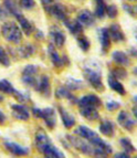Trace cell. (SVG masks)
I'll list each match as a JSON object with an SVG mask.
<instances>
[{"instance_id": "1", "label": "cell", "mask_w": 137, "mask_h": 158, "mask_svg": "<svg viewBox=\"0 0 137 158\" xmlns=\"http://www.w3.org/2000/svg\"><path fill=\"white\" fill-rule=\"evenodd\" d=\"M74 133H75V135L82 137V138H84L85 140H87V142L90 143L91 145L94 146V147L101 148V149L107 152L108 154L112 153L111 145L107 144L106 142H104V140L98 136V133H95L94 131H92V129L89 128V127L84 126V125H81V126H79L75 129Z\"/></svg>"}, {"instance_id": "2", "label": "cell", "mask_w": 137, "mask_h": 158, "mask_svg": "<svg viewBox=\"0 0 137 158\" xmlns=\"http://www.w3.org/2000/svg\"><path fill=\"white\" fill-rule=\"evenodd\" d=\"M1 33L7 41L18 44L22 40V30L13 21H7L1 27Z\"/></svg>"}, {"instance_id": "3", "label": "cell", "mask_w": 137, "mask_h": 158, "mask_svg": "<svg viewBox=\"0 0 137 158\" xmlns=\"http://www.w3.org/2000/svg\"><path fill=\"white\" fill-rule=\"evenodd\" d=\"M32 114L37 118H42L49 129H54L56 126V111L53 107H45L43 110L39 107L32 108Z\"/></svg>"}, {"instance_id": "4", "label": "cell", "mask_w": 137, "mask_h": 158, "mask_svg": "<svg viewBox=\"0 0 137 158\" xmlns=\"http://www.w3.org/2000/svg\"><path fill=\"white\" fill-rule=\"evenodd\" d=\"M42 3L47 12L50 13L52 17L59 19V20H62L63 22L68 20V13H66V9L63 5L56 2L54 0H42Z\"/></svg>"}, {"instance_id": "5", "label": "cell", "mask_w": 137, "mask_h": 158, "mask_svg": "<svg viewBox=\"0 0 137 158\" xmlns=\"http://www.w3.org/2000/svg\"><path fill=\"white\" fill-rule=\"evenodd\" d=\"M84 77L87 80V82L96 91L102 92L104 90V84H103L102 82V73H101L98 69L91 65H86L84 69Z\"/></svg>"}, {"instance_id": "6", "label": "cell", "mask_w": 137, "mask_h": 158, "mask_svg": "<svg viewBox=\"0 0 137 158\" xmlns=\"http://www.w3.org/2000/svg\"><path fill=\"white\" fill-rule=\"evenodd\" d=\"M68 139L70 142L72 146H73L77 152L84 154L86 156H90L92 157L93 154H94L95 147L93 145H91L90 143L85 140L84 138H82L80 136H75V135H68Z\"/></svg>"}, {"instance_id": "7", "label": "cell", "mask_w": 137, "mask_h": 158, "mask_svg": "<svg viewBox=\"0 0 137 158\" xmlns=\"http://www.w3.org/2000/svg\"><path fill=\"white\" fill-rule=\"evenodd\" d=\"M37 72H38V68L34 65H27L23 69L21 74V80L22 83L24 85L29 87H33L34 90L38 89V85H39V80L37 79Z\"/></svg>"}, {"instance_id": "8", "label": "cell", "mask_w": 137, "mask_h": 158, "mask_svg": "<svg viewBox=\"0 0 137 158\" xmlns=\"http://www.w3.org/2000/svg\"><path fill=\"white\" fill-rule=\"evenodd\" d=\"M117 122H118V124L121 125L123 128L128 131V132H132L133 129H134L135 125H136L135 119L125 111H122L121 113L118 114V116H117Z\"/></svg>"}, {"instance_id": "9", "label": "cell", "mask_w": 137, "mask_h": 158, "mask_svg": "<svg viewBox=\"0 0 137 158\" xmlns=\"http://www.w3.org/2000/svg\"><path fill=\"white\" fill-rule=\"evenodd\" d=\"M40 153L42 154L44 158H66L60 149L56 146L52 144V142L47 144L42 149L40 150Z\"/></svg>"}, {"instance_id": "10", "label": "cell", "mask_w": 137, "mask_h": 158, "mask_svg": "<svg viewBox=\"0 0 137 158\" xmlns=\"http://www.w3.org/2000/svg\"><path fill=\"white\" fill-rule=\"evenodd\" d=\"M80 106H89V107H95L98 108L101 105H102V101L100 100L98 95L95 94H87L84 95L83 98H81L77 102Z\"/></svg>"}, {"instance_id": "11", "label": "cell", "mask_w": 137, "mask_h": 158, "mask_svg": "<svg viewBox=\"0 0 137 158\" xmlns=\"http://www.w3.org/2000/svg\"><path fill=\"white\" fill-rule=\"evenodd\" d=\"M5 148L8 150L9 153H11L15 156H27L29 155V148L28 147H23L21 145H18L17 143L13 142H5L3 144Z\"/></svg>"}, {"instance_id": "12", "label": "cell", "mask_w": 137, "mask_h": 158, "mask_svg": "<svg viewBox=\"0 0 137 158\" xmlns=\"http://www.w3.org/2000/svg\"><path fill=\"white\" fill-rule=\"evenodd\" d=\"M11 113L15 118L19 121H28L30 118V114L27 106L21 104H13L11 105Z\"/></svg>"}, {"instance_id": "13", "label": "cell", "mask_w": 137, "mask_h": 158, "mask_svg": "<svg viewBox=\"0 0 137 158\" xmlns=\"http://www.w3.org/2000/svg\"><path fill=\"white\" fill-rule=\"evenodd\" d=\"M50 35L52 38V41L54 45L58 48H62L65 42V35L56 26H52L50 29Z\"/></svg>"}, {"instance_id": "14", "label": "cell", "mask_w": 137, "mask_h": 158, "mask_svg": "<svg viewBox=\"0 0 137 158\" xmlns=\"http://www.w3.org/2000/svg\"><path fill=\"white\" fill-rule=\"evenodd\" d=\"M38 92H40L44 98H50L51 95V84L50 80L48 75H42L41 79L39 80V85L37 89Z\"/></svg>"}, {"instance_id": "15", "label": "cell", "mask_w": 137, "mask_h": 158, "mask_svg": "<svg viewBox=\"0 0 137 158\" xmlns=\"http://www.w3.org/2000/svg\"><path fill=\"white\" fill-rule=\"evenodd\" d=\"M59 113H60V116H61V119H62V123H63L64 127L68 129L72 128V127L75 125L77 121H75V117H74L72 114L68 113L66 110H64L63 107H61L59 106Z\"/></svg>"}, {"instance_id": "16", "label": "cell", "mask_w": 137, "mask_h": 158, "mask_svg": "<svg viewBox=\"0 0 137 158\" xmlns=\"http://www.w3.org/2000/svg\"><path fill=\"white\" fill-rule=\"evenodd\" d=\"M49 143H51L50 137L48 136V134L44 131L39 129L37 132V134H35V137H34V144H35L37 149L40 152V150L42 149L47 144H49Z\"/></svg>"}, {"instance_id": "17", "label": "cell", "mask_w": 137, "mask_h": 158, "mask_svg": "<svg viewBox=\"0 0 137 158\" xmlns=\"http://www.w3.org/2000/svg\"><path fill=\"white\" fill-rule=\"evenodd\" d=\"M80 114H81L84 118L89 119V121L93 122L98 119L100 115H98V108L95 107H89V106H80L79 107Z\"/></svg>"}, {"instance_id": "18", "label": "cell", "mask_w": 137, "mask_h": 158, "mask_svg": "<svg viewBox=\"0 0 137 158\" xmlns=\"http://www.w3.org/2000/svg\"><path fill=\"white\" fill-rule=\"evenodd\" d=\"M77 21H79L82 26L90 27V26H92L95 21L94 15H93L90 10L84 9V10H82L81 12L79 13V16H77Z\"/></svg>"}, {"instance_id": "19", "label": "cell", "mask_w": 137, "mask_h": 158, "mask_svg": "<svg viewBox=\"0 0 137 158\" xmlns=\"http://www.w3.org/2000/svg\"><path fill=\"white\" fill-rule=\"evenodd\" d=\"M98 34H100L98 37H100L102 52L105 53L110 49V47H111V37H110L108 30L106 28H102V29L98 30Z\"/></svg>"}, {"instance_id": "20", "label": "cell", "mask_w": 137, "mask_h": 158, "mask_svg": "<svg viewBox=\"0 0 137 158\" xmlns=\"http://www.w3.org/2000/svg\"><path fill=\"white\" fill-rule=\"evenodd\" d=\"M48 52H49V56H50V60L52 62V64L56 68H62L63 66V60L59 56V53L56 52V48L53 44H49L48 47Z\"/></svg>"}, {"instance_id": "21", "label": "cell", "mask_w": 137, "mask_h": 158, "mask_svg": "<svg viewBox=\"0 0 137 158\" xmlns=\"http://www.w3.org/2000/svg\"><path fill=\"white\" fill-rule=\"evenodd\" d=\"M108 33H110L111 39L115 42H121L125 39L124 32L122 31L121 27L118 24H112L111 28L108 29Z\"/></svg>"}, {"instance_id": "22", "label": "cell", "mask_w": 137, "mask_h": 158, "mask_svg": "<svg viewBox=\"0 0 137 158\" xmlns=\"http://www.w3.org/2000/svg\"><path fill=\"white\" fill-rule=\"evenodd\" d=\"M107 82H108V85H110V87H111L112 90L115 91V92H117L119 95H125V94H126V91H125L124 85L122 84L121 82L116 79V77H114L112 74H110V75H108Z\"/></svg>"}, {"instance_id": "23", "label": "cell", "mask_w": 137, "mask_h": 158, "mask_svg": "<svg viewBox=\"0 0 137 158\" xmlns=\"http://www.w3.org/2000/svg\"><path fill=\"white\" fill-rule=\"evenodd\" d=\"M98 129H100L101 134H103L104 136L113 137L114 131H115V128H114V123L111 121H107V119H106V121H103L100 124Z\"/></svg>"}, {"instance_id": "24", "label": "cell", "mask_w": 137, "mask_h": 158, "mask_svg": "<svg viewBox=\"0 0 137 158\" xmlns=\"http://www.w3.org/2000/svg\"><path fill=\"white\" fill-rule=\"evenodd\" d=\"M112 59L115 63L119 64V65L127 66L129 65V58L126 53L123 51H114L112 54Z\"/></svg>"}, {"instance_id": "25", "label": "cell", "mask_w": 137, "mask_h": 158, "mask_svg": "<svg viewBox=\"0 0 137 158\" xmlns=\"http://www.w3.org/2000/svg\"><path fill=\"white\" fill-rule=\"evenodd\" d=\"M16 18H17V20L19 21V26L21 27L22 31H23L27 35L31 34V32L33 31V28H32V24L30 23L29 20H28L27 18H24L22 13H19V15H17Z\"/></svg>"}, {"instance_id": "26", "label": "cell", "mask_w": 137, "mask_h": 158, "mask_svg": "<svg viewBox=\"0 0 137 158\" xmlns=\"http://www.w3.org/2000/svg\"><path fill=\"white\" fill-rule=\"evenodd\" d=\"M64 23L68 27V31L71 32L73 35H75V37H79L80 34H82V32H83V27H82V24L77 20H74V21L66 20V21H64Z\"/></svg>"}, {"instance_id": "27", "label": "cell", "mask_w": 137, "mask_h": 158, "mask_svg": "<svg viewBox=\"0 0 137 158\" xmlns=\"http://www.w3.org/2000/svg\"><path fill=\"white\" fill-rule=\"evenodd\" d=\"M56 96L58 98H68V100L70 101H73V102H75V96H74L73 94L71 93V91L68 90V87H58L56 91Z\"/></svg>"}, {"instance_id": "28", "label": "cell", "mask_w": 137, "mask_h": 158, "mask_svg": "<svg viewBox=\"0 0 137 158\" xmlns=\"http://www.w3.org/2000/svg\"><path fill=\"white\" fill-rule=\"evenodd\" d=\"M17 54H18L19 58H22V59H26V58H29V56H31L32 54H33L34 52V48L32 47L30 43H28V44L23 45V47L19 48L18 50H17Z\"/></svg>"}, {"instance_id": "29", "label": "cell", "mask_w": 137, "mask_h": 158, "mask_svg": "<svg viewBox=\"0 0 137 158\" xmlns=\"http://www.w3.org/2000/svg\"><path fill=\"white\" fill-rule=\"evenodd\" d=\"M3 5H5L6 9H7L10 13H12L15 17H16L17 15H19V13H21L20 12V9H19L17 0H5Z\"/></svg>"}, {"instance_id": "30", "label": "cell", "mask_w": 137, "mask_h": 158, "mask_svg": "<svg viewBox=\"0 0 137 158\" xmlns=\"http://www.w3.org/2000/svg\"><path fill=\"white\" fill-rule=\"evenodd\" d=\"M119 144H121L123 150L127 154H132L136 150L135 146L133 145V143L131 142V139L127 138V137H122L121 139H119Z\"/></svg>"}, {"instance_id": "31", "label": "cell", "mask_w": 137, "mask_h": 158, "mask_svg": "<svg viewBox=\"0 0 137 158\" xmlns=\"http://www.w3.org/2000/svg\"><path fill=\"white\" fill-rule=\"evenodd\" d=\"M15 91H16V89L13 87V85L11 84L8 80H0V92H3L6 94H13Z\"/></svg>"}, {"instance_id": "32", "label": "cell", "mask_w": 137, "mask_h": 158, "mask_svg": "<svg viewBox=\"0 0 137 158\" xmlns=\"http://www.w3.org/2000/svg\"><path fill=\"white\" fill-rule=\"evenodd\" d=\"M96 2V8H95V15L98 18H103L105 16V10H106V5L104 2V0H95Z\"/></svg>"}, {"instance_id": "33", "label": "cell", "mask_w": 137, "mask_h": 158, "mask_svg": "<svg viewBox=\"0 0 137 158\" xmlns=\"http://www.w3.org/2000/svg\"><path fill=\"white\" fill-rule=\"evenodd\" d=\"M66 87H68L70 91H74V90H80L83 87V82L79 81V80L75 79H68L66 81Z\"/></svg>"}, {"instance_id": "34", "label": "cell", "mask_w": 137, "mask_h": 158, "mask_svg": "<svg viewBox=\"0 0 137 158\" xmlns=\"http://www.w3.org/2000/svg\"><path fill=\"white\" fill-rule=\"evenodd\" d=\"M77 44L81 48L82 51L86 52V51L90 49V41H89L83 34H80L79 37H77Z\"/></svg>"}, {"instance_id": "35", "label": "cell", "mask_w": 137, "mask_h": 158, "mask_svg": "<svg viewBox=\"0 0 137 158\" xmlns=\"http://www.w3.org/2000/svg\"><path fill=\"white\" fill-rule=\"evenodd\" d=\"M0 64L3 66L10 65V59L2 47H0Z\"/></svg>"}, {"instance_id": "36", "label": "cell", "mask_w": 137, "mask_h": 158, "mask_svg": "<svg viewBox=\"0 0 137 158\" xmlns=\"http://www.w3.org/2000/svg\"><path fill=\"white\" fill-rule=\"evenodd\" d=\"M117 7L115 5H110V6H106V10L105 13L110 18H115L117 16Z\"/></svg>"}, {"instance_id": "37", "label": "cell", "mask_w": 137, "mask_h": 158, "mask_svg": "<svg viewBox=\"0 0 137 158\" xmlns=\"http://www.w3.org/2000/svg\"><path fill=\"white\" fill-rule=\"evenodd\" d=\"M112 75L116 79H124V77H127V72L125 71L124 69H116V70H113L112 71Z\"/></svg>"}, {"instance_id": "38", "label": "cell", "mask_w": 137, "mask_h": 158, "mask_svg": "<svg viewBox=\"0 0 137 158\" xmlns=\"http://www.w3.org/2000/svg\"><path fill=\"white\" fill-rule=\"evenodd\" d=\"M15 96H16V100L19 101V102L21 103H24L27 102V101H29V98H28V94H26V93H22V92H19V91H15Z\"/></svg>"}, {"instance_id": "39", "label": "cell", "mask_w": 137, "mask_h": 158, "mask_svg": "<svg viewBox=\"0 0 137 158\" xmlns=\"http://www.w3.org/2000/svg\"><path fill=\"white\" fill-rule=\"evenodd\" d=\"M19 5L24 9H31L34 7L35 2H34V0H19Z\"/></svg>"}, {"instance_id": "40", "label": "cell", "mask_w": 137, "mask_h": 158, "mask_svg": "<svg viewBox=\"0 0 137 158\" xmlns=\"http://www.w3.org/2000/svg\"><path fill=\"white\" fill-rule=\"evenodd\" d=\"M119 106H121V104H119L118 102H115V101L107 102V104H106V108L111 112H113V111H115V110H117V108H119Z\"/></svg>"}, {"instance_id": "41", "label": "cell", "mask_w": 137, "mask_h": 158, "mask_svg": "<svg viewBox=\"0 0 137 158\" xmlns=\"http://www.w3.org/2000/svg\"><path fill=\"white\" fill-rule=\"evenodd\" d=\"M113 158H132V157L129 156V154L125 153V152H119V153L114 154Z\"/></svg>"}, {"instance_id": "42", "label": "cell", "mask_w": 137, "mask_h": 158, "mask_svg": "<svg viewBox=\"0 0 137 158\" xmlns=\"http://www.w3.org/2000/svg\"><path fill=\"white\" fill-rule=\"evenodd\" d=\"M6 17H7V12H6L5 9L0 6V20H2V19H5Z\"/></svg>"}, {"instance_id": "43", "label": "cell", "mask_w": 137, "mask_h": 158, "mask_svg": "<svg viewBox=\"0 0 137 158\" xmlns=\"http://www.w3.org/2000/svg\"><path fill=\"white\" fill-rule=\"evenodd\" d=\"M5 121H6L5 114H3L2 112L0 111V124H3V123H5Z\"/></svg>"}, {"instance_id": "44", "label": "cell", "mask_w": 137, "mask_h": 158, "mask_svg": "<svg viewBox=\"0 0 137 158\" xmlns=\"http://www.w3.org/2000/svg\"><path fill=\"white\" fill-rule=\"evenodd\" d=\"M134 116L136 117V119H137V107L134 108Z\"/></svg>"}, {"instance_id": "45", "label": "cell", "mask_w": 137, "mask_h": 158, "mask_svg": "<svg viewBox=\"0 0 137 158\" xmlns=\"http://www.w3.org/2000/svg\"><path fill=\"white\" fill-rule=\"evenodd\" d=\"M2 101H3V96L2 95H0V102H2Z\"/></svg>"}, {"instance_id": "46", "label": "cell", "mask_w": 137, "mask_h": 158, "mask_svg": "<svg viewBox=\"0 0 137 158\" xmlns=\"http://www.w3.org/2000/svg\"><path fill=\"white\" fill-rule=\"evenodd\" d=\"M134 101H135V102L137 103V96H135V98H134Z\"/></svg>"}, {"instance_id": "47", "label": "cell", "mask_w": 137, "mask_h": 158, "mask_svg": "<svg viewBox=\"0 0 137 158\" xmlns=\"http://www.w3.org/2000/svg\"><path fill=\"white\" fill-rule=\"evenodd\" d=\"M135 73H136V74H137V68H136V69H135Z\"/></svg>"}, {"instance_id": "48", "label": "cell", "mask_w": 137, "mask_h": 158, "mask_svg": "<svg viewBox=\"0 0 137 158\" xmlns=\"http://www.w3.org/2000/svg\"><path fill=\"white\" fill-rule=\"evenodd\" d=\"M136 38H137V30H136Z\"/></svg>"}, {"instance_id": "49", "label": "cell", "mask_w": 137, "mask_h": 158, "mask_svg": "<svg viewBox=\"0 0 137 158\" xmlns=\"http://www.w3.org/2000/svg\"><path fill=\"white\" fill-rule=\"evenodd\" d=\"M134 158H137V156H136V157H134Z\"/></svg>"}]
</instances>
